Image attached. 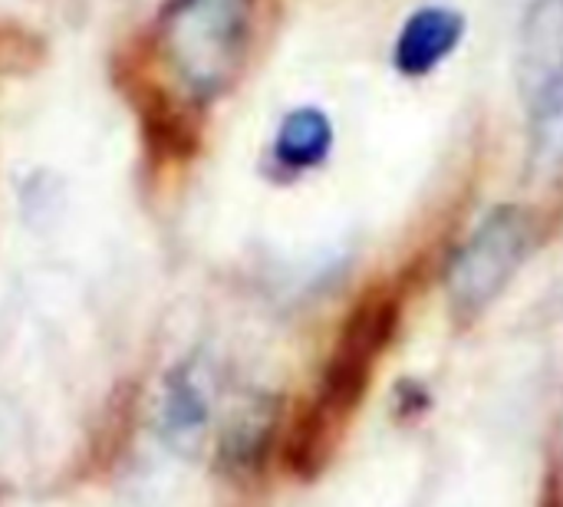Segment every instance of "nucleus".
Returning <instances> with one entry per match:
<instances>
[{
  "label": "nucleus",
  "mask_w": 563,
  "mask_h": 507,
  "mask_svg": "<svg viewBox=\"0 0 563 507\" xmlns=\"http://www.w3.org/2000/svg\"><path fill=\"white\" fill-rule=\"evenodd\" d=\"M257 0H172L158 20V53L195 106L228 92L251 53Z\"/></svg>",
  "instance_id": "nucleus-1"
},
{
  "label": "nucleus",
  "mask_w": 563,
  "mask_h": 507,
  "mask_svg": "<svg viewBox=\"0 0 563 507\" xmlns=\"http://www.w3.org/2000/svg\"><path fill=\"white\" fill-rule=\"evenodd\" d=\"M534 224L525 208L501 205L468 234L445 271L449 304L459 317H475L498 300L528 257Z\"/></svg>",
  "instance_id": "nucleus-2"
},
{
  "label": "nucleus",
  "mask_w": 563,
  "mask_h": 507,
  "mask_svg": "<svg viewBox=\"0 0 563 507\" xmlns=\"http://www.w3.org/2000/svg\"><path fill=\"white\" fill-rule=\"evenodd\" d=\"M393 327H396V300L386 294L366 297L350 313L343 337L333 350V360L327 366V379H323L320 403L313 406L310 432H307V439H300V452H313L333 432L340 416H346L353 409V403L363 396L373 363L383 353V346L389 343Z\"/></svg>",
  "instance_id": "nucleus-3"
},
{
  "label": "nucleus",
  "mask_w": 563,
  "mask_h": 507,
  "mask_svg": "<svg viewBox=\"0 0 563 507\" xmlns=\"http://www.w3.org/2000/svg\"><path fill=\"white\" fill-rule=\"evenodd\" d=\"M129 92L142 122V135L155 152H162L165 158H188L198 148L201 122L191 99H185L181 92H168L165 86L142 79L139 73H132Z\"/></svg>",
  "instance_id": "nucleus-4"
},
{
  "label": "nucleus",
  "mask_w": 563,
  "mask_h": 507,
  "mask_svg": "<svg viewBox=\"0 0 563 507\" xmlns=\"http://www.w3.org/2000/svg\"><path fill=\"white\" fill-rule=\"evenodd\" d=\"M211 406H214V376L201 360L181 363L162 393V432L165 439L181 449L195 452L205 442V432L211 426Z\"/></svg>",
  "instance_id": "nucleus-5"
},
{
  "label": "nucleus",
  "mask_w": 563,
  "mask_h": 507,
  "mask_svg": "<svg viewBox=\"0 0 563 507\" xmlns=\"http://www.w3.org/2000/svg\"><path fill=\"white\" fill-rule=\"evenodd\" d=\"M465 16L452 7H419L399 26L393 43V66L402 76H429L439 69L462 43Z\"/></svg>",
  "instance_id": "nucleus-6"
},
{
  "label": "nucleus",
  "mask_w": 563,
  "mask_h": 507,
  "mask_svg": "<svg viewBox=\"0 0 563 507\" xmlns=\"http://www.w3.org/2000/svg\"><path fill=\"white\" fill-rule=\"evenodd\" d=\"M563 66V0H531L518 26V89L531 102Z\"/></svg>",
  "instance_id": "nucleus-7"
},
{
  "label": "nucleus",
  "mask_w": 563,
  "mask_h": 507,
  "mask_svg": "<svg viewBox=\"0 0 563 507\" xmlns=\"http://www.w3.org/2000/svg\"><path fill=\"white\" fill-rule=\"evenodd\" d=\"M333 152V122L317 106H300L287 112L277 125L271 158L284 175H307L320 168Z\"/></svg>",
  "instance_id": "nucleus-8"
},
{
  "label": "nucleus",
  "mask_w": 563,
  "mask_h": 507,
  "mask_svg": "<svg viewBox=\"0 0 563 507\" xmlns=\"http://www.w3.org/2000/svg\"><path fill=\"white\" fill-rule=\"evenodd\" d=\"M528 106V172L534 178H554L563 172V66Z\"/></svg>",
  "instance_id": "nucleus-9"
}]
</instances>
